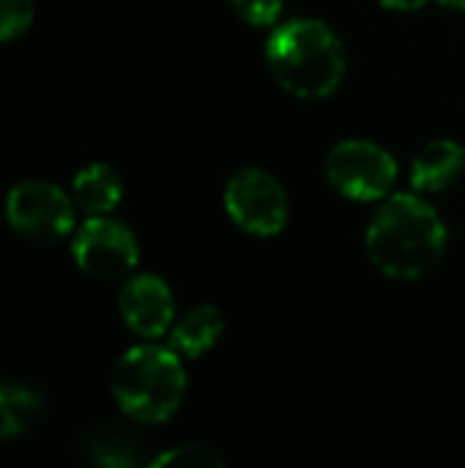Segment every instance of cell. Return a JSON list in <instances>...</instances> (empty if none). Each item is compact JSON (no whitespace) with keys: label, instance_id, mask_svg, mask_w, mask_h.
Instances as JSON below:
<instances>
[{"label":"cell","instance_id":"obj_4","mask_svg":"<svg viewBox=\"0 0 465 468\" xmlns=\"http://www.w3.org/2000/svg\"><path fill=\"white\" fill-rule=\"evenodd\" d=\"M3 214L19 239L38 247L71 239L77 230V206L71 195L44 178H27L11 186Z\"/></svg>","mask_w":465,"mask_h":468},{"label":"cell","instance_id":"obj_15","mask_svg":"<svg viewBox=\"0 0 465 468\" xmlns=\"http://www.w3.org/2000/svg\"><path fill=\"white\" fill-rule=\"evenodd\" d=\"M233 14L252 27H277L282 0H227Z\"/></svg>","mask_w":465,"mask_h":468},{"label":"cell","instance_id":"obj_18","mask_svg":"<svg viewBox=\"0 0 465 468\" xmlns=\"http://www.w3.org/2000/svg\"><path fill=\"white\" fill-rule=\"evenodd\" d=\"M436 3L449 8V11H465V0H436Z\"/></svg>","mask_w":465,"mask_h":468},{"label":"cell","instance_id":"obj_6","mask_svg":"<svg viewBox=\"0 0 465 468\" xmlns=\"http://www.w3.org/2000/svg\"><path fill=\"white\" fill-rule=\"evenodd\" d=\"M222 200L233 225L258 239L280 236L291 217L288 192L271 173L260 167L236 170L225 184Z\"/></svg>","mask_w":465,"mask_h":468},{"label":"cell","instance_id":"obj_3","mask_svg":"<svg viewBox=\"0 0 465 468\" xmlns=\"http://www.w3.org/2000/svg\"><path fill=\"white\" fill-rule=\"evenodd\" d=\"M186 370L170 346L143 343L129 348L112 370L118 409L140 425L167 422L184 403Z\"/></svg>","mask_w":465,"mask_h":468},{"label":"cell","instance_id":"obj_5","mask_svg":"<svg viewBox=\"0 0 465 468\" xmlns=\"http://www.w3.org/2000/svg\"><path fill=\"white\" fill-rule=\"evenodd\" d=\"M329 186L354 203H381L397 181L395 156L373 140H340L326 156Z\"/></svg>","mask_w":465,"mask_h":468},{"label":"cell","instance_id":"obj_8","mask_svg":"<svg viewBox=\"0 0 465 468\" xmlns=\"http://www.w3.org/2000/svg\"><path fill=\"white\" fill-rule=\"evenodd\" d=\"M118 313L132 335L159 340L175 324V299L159 274H132L118 293Z\"/></svg>","mask_w":465,"mask_h":468},{"label":"cell","instance_id":"obj_9","mask_svg":"<svg viewBox=\"0 0 465 468\" xmlns=\"http://www.w3.org/2000/svg\"><path fill=\"white\" fill-rule=\"evenodd\" d=\"M465 173V148L455 140H430L411 162V186L417 192H444Z\"/></svg>","mask_w":465,"mask_h":468},{"label":"cell","instance_id":"obj_14","mask_svg":"<svg viewBox=\"0 0 465 468\" xmlns=\"http://www.w3.org/2000/svg\"><path fill=\"white\" fill-rule=\"evenodd\" d=\"M33 0H0V44L22 38L33 25Z\"/></svg>","mask_w":465,"mask_h":468},{"label":"cell","instance_id":"obj_11","mask_svg":"<svg viewBox=\"0 0 465 468\" xmlns=\"http://www.w3.org/2000/svg\"><path fill=\"white\" fill-rule=\"evenodd\" d=\"M225 332V318L214 304H197L184 313L170 329V348L181 359H200L208 354Z\"/></svg>","mask_w":465,"mask_h":468},{"label":"cell","instance_id":"obj_2","mask_svg":"<svg viewBox=\"0 0 465 468\" xmlns=\"http://www.w3.org/2000/svg\"><path fill=\"white\" fill-rule=\"evenodd\" d=\"M266 66L285 93L326 99L343 85L348 55L340 36L323 19L296 16L271 30Z\"/></svg>","mask_w":465,"mask_h":468},{"label":"cell","instance_id":"obj_1","mask_svg":"<svg viewBox=\"0 0 465 468\" xmlns=\"http://www.w3.org/2000/svg\"><path fill=\"white\" fill-rule=\"evenodd\" d=\"M447 241L449 233L441 214L411 192L381 200L365 233L370 263L389 280H419L430 274L441 263Z\"/></svg>","mask_w":465,"mask_h":468},{"label":"cell","instance_id":"obj_13","mask_svg":"<svg viewBox=\"0 0 465 468\" xmlns=\"http://www.w3.org/2000/svg\"><path fill=\"white\" fill-rule=\"evenodd\" d=\"M148 468H227L225 461L203 447V444H184V447H173L167 452H162Z\"/></svg>","mask_w":465,"mask_h":468},{"label":"cell","instance_id":"obj_16","mask_svg":"<svg viewBox=\"0 0 465 468\" xmlns=\"http://www.w3.org/2000/svg\"><path fill=\"white\" fill-rule=\"evenodd\" d=\"M96 468H132V461L121 452H101L96 458Z\"/></svg>","mask_w":465,"mask_h":468},{"label":"cell","instance_id":"obj_12","mask_svg":"<svg viewBox=\"0 0 465 468\" xmlns=\"http://www.w3.org/2000/svg\"><path fill=\"white\" fill-rule=\"evenodd\" d=\"M41 411V398L22 384L0 381V439L22 436Z\"/></svg>","mask_w":465,"mask_h":468},{"label":"cell","instance_id":"obj_10","mask_svg":"<svg viewBox=\"0 0 465 468\" xmlns=\"http://www.w3.org/2000/svg\"><path fill=\"white\" fill-rule=\"evenodd\" d=\"M69 195L85 217H110L123 197V178L112 165L90 162L74 176Z\"/></svg>","mask_w":465,"mask_h":468},{"label":"cell","instance_id":"obj_17","mask_svg":"<svg viewBox=\"0 0 465 468\" xmlns=\"http://www.w3.org/2000/svg\"><path fill=\"white\" fill-rule=\"evenodd\" d=\"M384 8H389V11H419V8H425L430 0H378Z\"/></svg>","mask_w":465,"mask_h":468},{"label":"cell","instance_id":"obj_7","mask_svg":"<svg viewBox=\"0 0 465 468\" xmlns=\"http://www.w3.org/2000/svg\"><path fill=\"white\" fill-rule=\"evenodd\" d=\"M71 258L93 280H126L140 263V244L129 225L112 217H88L71 236Z\"/></svg>","mask_w":465,"mask_h":468}]
</instances>
